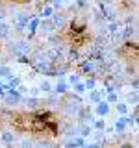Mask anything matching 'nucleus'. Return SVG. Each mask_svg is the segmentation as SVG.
Listing matches in <instances>:
<instances>
[{
  "label": "nucleus",
  "mask_w": 139,
  "mask_h": 148,
  "mask_svg": "<svg viewBox=\"0 0 139 148\" xmlns=\"http://www.w3.org/2000/svg\"><path fill=\"white\" fill-rule=\"evenodd\" d=\"M13 52H15L19 58H26L28 52H30V45L24 43V41H21V43H17V45H13Z\"/></svg>",
  "instance_id": "f257e3e1"
},
{
  "label": "nucleus",
  "mask_w": 139,
  "mask_h": 148,
  "mask_svg": "<svg viewBox=\"0 0 139 148\" xmlns=\"http://www.w3.org/2000/svg\"><path fill=\"white\" fill-rule=\"evenodd\" d=\"M52 24L54 28H65V24H67V18H65V15H61V13H54L52 15Z\"/></svg>",
  "instance_id": "f03ea898"
},
{
  "label": "nucleus",
  "mask_w": 139,
  "mask_h": 148,
  "mask_svg": "<svg viewBox=\"0 0 139 148\" xmlns=\"http://www.w3.org/2000/svg\"><path fill=\"white\" fill-rule=\"evenodd\" d=\"M109 113V102H106V100H102L96 104V115H100V117H104V115H108Z\"/></svg>",
  "instance_id": "7ed1b4c3"
},
{
  "label": "nucleus",
  "mask_w": 139,
  "mask_h": 148,
  "mask_svg": "<svg viewBox=\"0 0 139 148\" xmlns=\"http://www.w3.org/2000/svg\"><path fill=\"white\" fill-rule=\"evenodd\" d=\"M11 35V28H9L8 22L0 21V39H8V37Z\"/></svg>",
  "instance_id": "20e7f679"
},
{
  "label": "nucleus",
  "mask_w": 139,
  "mask_h": 148,
  "mask_svg": "<svg viewBox=\"0 0 139 148\" xmlns=\"http://www.w3.org/2000/svg\"><path fill=\"white\" fill-rule=\"evenodd\" d=\"M91 102H95V104H98V102H102V98H104V91L102 89H93L91 95H89Z\"/></svg>",
  "instance_id": "39448f33"
},
{
  "label": "nucleus",
  "mask_w": 139,
  "mask_h": 148,
  "mask_svg": "<svg viewBox=\"0 0 139 148\" xmlns=\"http://www.w3.org/2000/svg\"><path fill=\"white\" fill-rule=\"evenodd\" d=\"M39 30L41 32H45V34H52L54 32V24H52V21H43V22H39Z\"/></svg>",
  "instance_id": "423d86ee"
},
{
  "label": "nucleus",
  "mask_w": 139,
  "mask_h": 148,
  "mask_svg": "<svg viewBox=\"0 0 139 148\" xmlns=\"http://www.w3.org/2000/svg\"><path fill=\"white\" fill-rule=\"evenodd\" d=\"M78 102H80V100H76L74 104H72V102H69V104L65 106V111H67V115H76L78 111H80V104H78Z\"/></svg>",
  "instance_id": "0eeeda50"
},
{
  "label": "nucleus",
  "mask_w": 139,
  "mask_h": 148,
  "mask_svg": "<svg viewBox=\"0 0 139 148\" xmlns=\"http://www.w3.org/2000/svg\"><path fill=\"white\" fill-rule=\"evenodd\" d=\"M0 139H2V143H6V145H13V143H15V135H13L11 132H2L0 133Z\"/></svg>",
  "instance_id": "6e6552de"
},
{
  "label": "nucleus",
  "mask_w": 139,
  "mask_h": 148,
  "mask_svg": "<svg viewBox=\"0 0 139 148\" xmlns=\"http://www.w3.org/2000/svg\"><path fill=\"white\" fill-rule=\"evenodd\" d=\"M39 18H30V21H28V28H30V32H32V34H34V32H37V28H39Z\"/></svg>",
  "instance_id": "1a4fd4ad"
},
{
  "label": "nucleus",
  "mask_w": 139,
  "mask_h": 148,
  "mask_svg": "<svg viewBox=\"0 0 139 148\" xmlns=\"http://www.w3.org/2000/svg\"><path fill=\"white\" fill-rule=\"evenodd\" d=\"M115 130H117V132H124V130H126V120H124V117L117 119V122H115Z\"/></svg>",
  "instance_id": "9d476101"
},
{
  "label": "nucleus",
  "mask_w": 139,
  "mask_h": 148,
  "mask_svg": "<svg viewBox=\"0 0 139 148\" xmlns=\"http://www.w3.org/2000/svg\"><path fill=\"white\" fill-rule=\"evenodd\" d=\"M41 15H43V18H50V17L54 15V8L52 6H45L43 11H41Z\"/></svg>",
  "instance_id": "9b49d317"
},
{
  "label": "nucleus",
  "mask_w": 139,
  "mask_h": 148,
  "mask_svg": "<svg viewBox=\"0 0 139 148\" xmlns=\"http://www.w3.org/2000/svg\"><path fill=\"white\" fill-rule=\"evenodd\" d=\"M54 91L58 92V95H63V92H67V83H65V82H59V83H56Z\"/></svg>",
  "instance_id": "f8f14e48"
},
{
  "label": "nucleus",
  "mask_w": 139,
  "mask_h": 148,
  "mask_svg": "<svg viewBox=\"0 0 139 148\" xmlns=\"http://www.w3.org/2000/svg\"><path fill=\"white\" fill-rule=\"evenodd\" d=\"M78 132H80V135H82V137H87V135H91L93 130H91V126H85V124H82V126L78 128Z\"/></svg>",
  "instance_id": "ddd939ff"
},
{
  "label": "nucleus",
  "mask_w": 139,
  "mask_h": 148,
  "mask_svg": "<svg viewBox=\"0 0 139 148\" xmlns=\"http://www.w3.org/2000/svg\"><path fill=\"white\" fill-rule=\"evenodd\" d=\"M39 104H41V100L35 98V96H32V98H26V106H28V108H37Z\"/></svg>",
  "instance_id": "4468645a"
},
{
  "label": "nucleus",
  "mask_w": 139,
  "mask_h": 148,
  "mask_svg": "<svg viewBox=\"0 0 139 148\" xmlns=\"http://www.w3.org/2000/svg\"><path fill=\"white\" fill-rule=\"evenodd\" d=\"M82 69H83V71H87V72H93V71H95V65H93L91 59H87V61L82 63Z\"/></svg>",
  "instance_id": "2eb2a0df"
},
{
  "label": "nucleus",
  "mask_w": 139,
  "mask_h": 148,
  "mask_svg": "<svg viewBox=\"0 0 139 148\" xmlns=\"http://www.w3.org/2000/svg\"><path fill=\"white\" fill-rule=\"evenodd\" d=\"M19 146H21V148H34V143H32L30 141V139H21V141H19Z\"/></svg>",
  "instance_id": "dca6fc26"
},
{
  "label": "nucleus",
  "mask_w": 139,
  "mask_h": 148,
  "mask_svg": "<svg viewBox=\"0 0 139 148\" xmlns=\"http://www.w3.org/2000/svg\"><path fill=\"white\" fill-rule=\"evenodd\" d=\"M39 89L43 91V92H50V91H52V85H50V82L43 80V82H41V85H39Z\"/></svg>",
  "instance_id": "f3484780"
},
{
  "label": "nucleus",
  "mask_w": 139,
  "mask_h": 148,
  "mask_svg": "<svg viewBox=\"0 0 139 148\" xmlns=\"http://www.w3.org/2000/svg\"><path fill=\"white\" fill-rule=\"evenodd\" d=\"M72 89H74V92H76V95H82V92H85V85L78 82V83H74V87H72Z\"/></svg>",
  "instance_id": "a211bd4d"
},
{
  "label": "nucleus",
  "mask_w": 139,
  "mask_h": 148,
  "mask_svg": "<svg viewBox=\"0 0 139 148\" xmlns=\"http://www.w3.org/2000/svg\"><path fill=\"white\" fill-rule=\"evenodd\" d=\"M67 146H69V148H71V146L82 148V146H83V141H82V139H74V141H69V143H67Z\"/></svg>",
  "instance_id": "6ab92c4d"
},
{
  "label": "nucleus",
  "mask_w": 139,
  "mask_h": 148,
  "mask_svg": "<svg viewBox=\"0 0 139 148\" xmlns=\"http://www.w3.org/2000/svg\"><path fill=\"white\" fill-rule=\"evenodd\" d=\"M117 111H119L120 115H124V113L128 111V106H126V104H117Z\"/></svg>",
  "instance_id": "aec40b11"
},
{
  "label": "nucleus",
  "mask_w": 139,
  "mask_h": 148,
  "mask_svg": "<svg viewBox=\"0 0 139 148\" xmlns=\"http://www.w3.org/2000/svg\"><path fill=\"white\" fill-rule=\"evenodd\" d=\"M95 128L96 130H104L106 128V122H104V120H95Z\"/></svg>",
  "instance_id": "412c9836"
},
{
  "label": "nucleus",
  "mask_w": 139,
  "mask_h": 148,
  "mask_svg": "<svg viewBox=\"0 0 139 148\" xmlns=\"http://www.w3.org/2000/svg\"><path fill=\"white\" fill-rule=\"evenodd\" d=\"M83 85H85V89H93V87H95V80L91 78V80H87L85 83H83Z\"/></svg>",
  "instance_id": "4be33fe9"
},
{
  "label": "nucleus",
  "mask_w": 139,
  "mask_h": 148,
  "mask_svg": "<svg viewBox=\"0 0 139 148\" xmlns=\"http://www.w3.org/2000/svg\"><path fill=\"white\" fill-rule=\"evenodd\" d=\"M63 6V0H52V8H61Z\"/></svg>",
  "instance_id": "5701e85b"
},
{
  "label": "nucleus",
  "mask_w": 139,
  "mask_h": 148,
  "mask_svg": "<svg viewBox=\"0 0 139 148\" xmlns=\"http://www.w3.org/2000/svg\"><path fill=\"white\" fill-rule=\"evenodd\" d=\"M109 32H113V34H117V32H119V26L115 24V22H111V24H109Z\"/></svg>",
  "instance_id": "b1692460"
},
{
  "label": "nucleus",
  "mask_w": 139,
  "mask_h": 148,
  "mask_svg": "<svg viewBox=\"0 0 139 148\" xmlns=\"http://www.w3.org/2000/svg\"><path fill=\"white\" fill-rule=\"evenodd\" d=\"M69 82H71V83H72V85H74V83H78V82H80V78H78V76H76V74H72V76H71V78H69Z\"/></svg>",
  "instance_id": "393cba45"
},
{
  "label": "nucleus",
  "mask_w": 139,
  "mask_h": 148,
  "mask_svg": "<svg viewBox=\"0 0 139 148\" xmlns=\"http://www.w3.org/2000/svg\"><path fill=\"white\" fill-rule=\"evenodd\" d=\"M115 100H117V95H115V92H109V96H108L106 102H115Z\"/></svg>",
  "instance_id": "a878e982"
},
{
  "label": "nucleus",
  "mask_w": 139,
  "mask_h": 148,
  "mask_svg": "<svg viewBox=\"0 0 139 148\" xmlns=\"http://www.w3.org/2000/svg\"><path fill=\"white\" fill-rule=\"evenodd\" d=\"M104 4H113V0H102Z\"/></svg>",
  "instance_id": "bb28decb"
},
{
  "label": "nucleus",
  "mask_w": 139,
  "mask_h": 148,
  "mask_svg": "<svg viewBox=\"0 0 139 148\" xmlns=\"http://www.w3.org/2000/svg\"><path fill=\"white\" fill-rule=\"evenodd\" d=\"M87 148H98V145H89Z\"/></svg>",
  "instance_id": "cd10ccee"
},
{
  "label": "nucleus",
  "mask_w": 139,
  "mask_h": 148,
  "mask_svg": "<svg viewBox=\"0 0 139 148\" xmlns=\"http://www.w3.org/2000/svg\"><path fill=\"white\" fill-rule=\"evenodd\" d=\"M78 4H80V6H83V4H85V0H78Z\"/></svg>",
  "instance_id": "c85d7f7f"
},
{
  "label": "nucleus",
  "mask_w": 139,
  "mask_h": 148,
  "mask_svg": "<svg viewBox=\"0 0 139 148\" xmlns=\"http://www.w3.org/2000/svg\"><path fill=\"white\" fill-rule=\"evenodd\" d=\"M37 148H48V146H43V145H39V146H37Z\"/></svg>",
  "instance_id": "c756f323"
},
{
  "label": "nucleus",
  "mask_w": 139,
  "mask_h": 148,
  "mask_svg": "<svg viewBox=\"0 0 139 148\" xmlns=\"http://www.w3.org/2000/svg\"><path fill=\"white\" fill-rule=\"evenodd\" d=\"M82 148H83V146H82Z\"/></svg>",
  "instance_id": "7c9ffc66"
}]
</instances>
